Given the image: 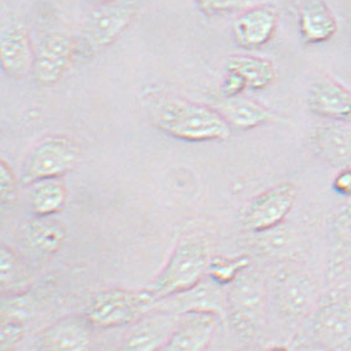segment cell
<instances>
[{
    "instance_id": "cell-1",
    "label": "cell",
    "mask_w": 351,
    "mask_h": 351,
    "mask_svg": "<svg viewBox=\"0 0 351 351\" xmlns=\"http://www.w3.org/2000/svg\"><path fill=\"white\" fill-rule=\"evenodd\" d=\"M156 123L170 137L193 143L225 141L231 136V125L220 112L182 98L164 101L156 111Z\"/></svg>"
},
{
    "instance_id": "cell-2",
    "label": "cell",
    "mask_w": 351,
    "mask_h": 351,
    "mask_svg": "<svg viewBox=\"0 0 351 351\" xmlns=\"http://www.w3.org/2000/svg\"><path fill=\"white\" fill-rule=\"evenodd\" d=\"M210 262V254L204 242L184 239L176 245L163 269L147 289L158 304L162 300L188 292L205 280Z\"/></svg>"
},
{
    "instance_id": "cell-3",
    "label": "cell",
    "mask_w": 351,
    "mask_h": 351,
    "mask_svg": "<svg viewBox=\"0 0 351 351\" xmlns=\"http://www.w3.org/2000/svg\"><path fill=\"white\" fill-rule=\"evenodd\" d=\"M266 304V285L248 267L228 286L226 319L242 338H258L265 328Z\"/></svg>"
},
{
    "instance_id": "cell-4",
    "label": "cell",
    "mask_w": 351,
    "mask_h": 351,
    "mask_svg": "<svg viewBox=\"0 0 351 351\" xmlns=\"http://www.w3.org/2000/svg\"><path fill=\"white\" fill-rule=\"evenodd\" d=\"M158 302L148 289L111 288L96 293L86 308V318L102 329L132 326L156 311Z\"/></svg>"
},
{
    "instance_id": "cell-5",
    "label": "cell",
    "mask_w": 351,
    "mask_h": 351,
    "mask_svg": "<svg viewBox=\"0 0 351 351\" xmlns=\"http://www.w3.org/2000/svg\"><path fill=\"white\" fill-rule=\"evenodd\" d=\"M309 339L326 351H351V293L334 291L309 317Z\"/></svg>"
},
{
    "instance_id": "cell-6",
    "label": "cell",
    "mask_w": 351,
    "mask_h": 351,
    "mask_svg": "<svg viewBox=\"0 0 351 351\" xmlns=\"http://www.w3.org/2000/svg\"><path fill=\"white\" fill-rule=\"evenodd\" d=\"M80 158V145L71 137L58 134L45 138L26 156L21 184L29 186L41 179L62 178L76 168Z\"/></svg>"
},
{
    "instance_id": "cell-7",
    "label": "cell",
    "mask_w": 351,
    "mask_h": 351,
    "mask_svg": "<svg viewBox=\"0 0 351 351\" xmlns=\"http://www.w3.org/2000/svg\"><path fill=\"white\" fill-rule=\"evenodd\" d=\"M295 195V186L289 182L278 184L261 193L241 213L242 228L254 234H263L278 228L292 211Z\"/></svg>"
},
{
    "instance_id": "cell-8",
    "label": "cell",
    "mask_w": 351,
    "mask_h": 351,
    "mask_svg": "<svg viewBox=\"0 0 351 351\" xmlns=\"http://www.w3.org/2000/svg\"><path fill=\"white\" fill-rule=\"evenodd\" d=\"M139 12L137 0H116L99 4L84 29V41L90 51L113 44L130 27Z\"/></svg>"
},
{
    "instance_id": "cell-9",
    "label": "cell",
    "mask_w": 351,
    "mask_h": 351,
    "mask_svg": "<svg viewBox=\"0 0 351 351\" xmlns=\"http://www.w3.org/2000/svg\"><path fill=\"white\" fill-rule=\"evenodd\" d=\"M322 300L315 280L302 271H289L276 285V300L283 318L289 322L309 319Z\"/></svg>"
},
{
    "instance_id": "cell-10",
    "label": "cell",
    "mask_w": 351,
    "mask_h": 351,
    "mask_svg": "<svg viewBox=\"0 0 351 351\" xmlns=\"http://www.w3.org/2000/svg\"><path fill=\"white\" fill-rule=\"evenodd\" d=\"M179 313L158 309L132 324L124 335L121 351H160L176 332Z\"/></svg>"
},
{
    "instance_id": "cell-11",
    "label": "cell",
    "mask_w": 351,
    "mask_h": 351,
    "mask_svg": "<svg viewBox=\"0 0 351 351\" xmlns=\"http://www.w3.org/2000/svg\"><path fill=\"white\" fill-rule=\"evenodd\" d=\"M75 53V43L66 34L52 33L41 40L34 55V78L40 86L51 87L65 76Z\"/></svg>"
},
{
    "instance_id": "cell-12",
    "label": "cell",
    "mask_w": 351,
    "mask_h": 351,
    "mask_svg": "<svg viewBox=\"0 0 351 351\" xmlns=\"http://www.w3.org/2000/svg\"><path fill=\"white\" fill-rule=\"evenodd\" d=\"M92 326L85 314H70L46 326L36 338V351H88Z\"/></svg>"
},
{
    "instance_id": "cell-13",
    "label": "cell",
    "mask_w": 351,
    "mask_h": 351,
    "mask_svg": "<svg viewBox=\"0 0 351 351\" xmlns=\"http://www.w3.org/2000/svg\"><path fill=\"white\" fill-rule=\"evenodd\" d=\"M221 320V317L214 313H184L176 332L160 351L208 350Z\"/></svg>"
},
{
    "instance_id": "cell-14",
    "label": "cell",
    "mask_w": 351,
    "mask_h": 351,
    "mask_svg": "<svg viewBox=\"0 0 351 351\" xmlns=\"http://www.w3.org/2000/svg\"><path fill=\"white\" fill-rule=\"evenodd\" d=\"M160 303L167 304L163 309H169L179 314L214 313L221 317L222 320L226 319L228 314V292L223 291V287L215 283L210 278L202 280L188 292L180 293L171 298L162 300Z\"/></svg>"
},
{
    "instance_id": "cell-15",
    "label": "cell",
    "mask_w": 351,
    "mask_h": 351,
    "mask_svg": "<svg viewBox=\"0 0 351 351\" xmlns=\"http://www.w3.org/2000/svg\"><path fill=\"white\" fill-rule=\"evenodd\" d=\"M278 15L274 8L263 4L242 12L234 20V36L243 49H257L274 38Z\"/></svg>"
},
{
    "instance_id": "cell-16",
    "label": "cell",
    "mask_w": 351,
    "mask_h": 351,
    "mask_svg": "<svg viewBox=\"0 0 351 351\" xmlns=\"http://www.w3.org/2000/svg\"><path fill=\"white\" fill-rule=\"evenodd\" d=\"M32 40L25 27L10 23L3 27L0 39V62L3 70L12 77H23L33 69Z\"/></svg>"
},
{
    "instance_id": "cell-17",
    "label": "cell",
    "mask_w": 351,
    "mask_h": 351,
    "mask_svg": "<svg viewBox=\"0 0 351 351\" xmlns=\"http://www.w3.org/2000/svg\"><path fill=\"white\" fill-rule=\"evenodd\" d=\"M306 104L309 111L319 117L351 119V91L330 78L320 80L311 87Z\"/></svg>"
},
{
    "instance_id": "cell-18",
    "label": "cell",
    "mask_w": 351,
    "mask_h": 351,
    "mask_svg": "<svg viewBox=\"0 0 351 351\" xmlns=\"http://www.w3.org/2000/svg\"><path fill=\"white\" fill-rule=\"evenodd\" d=\"M313 150L324 162L339 169H351V130L323 125L311 137Z\"/></svg>"
},
{
    "instance_id": "cell-19",
    "label": "cell",
    "mask_w": 351,
    "mask_h": 351,
    "mask_svg": "<svg viewBox=\"0 0 351 351\" xmlns=\"http://www.w3.org/2000/svg\"><path fill=\"white\" fill-rule=\"evenodd\" d=\"M300 33L309 44L332 39L337 32V19L324 0H306L300 10Z\"/></svg>"
},
{
    "instance_id": "cell-20",
    "label": "cell",
    "mask_w": 351,
    "mask_h": 351,
    "mask_svg": "<svg viewBox=\"0 0 351 351\" xmlns=\"http://www.w3.org/2000/svg\"><path fill=\"white\" fill-rule=\"evenodd\" d=\"M219 112L230 125L239 130L256 128L272 119V113L265 106L241 96L226 98Z\"/></svg>"
},
{
    "instance_id": "cell-21",
    "label": "cell",
    "mask_w": 351,
    "mask_h": 351,
    "mask_svg": "<svg viewBox=\"0 0 351 351\" xmlns=\"http://www.w3.org/2000/svg\"><path fill=\"white\" fill-rule=\"evenodd\" d=\"M30 206L35 216L46 217L61 213L67 202V189L61 178H49L33 182Z\"/></svg>"
},
{
    "instance_id": "cell-22",
    "label": "cell",
    "mask_w": 351,
    "mask_h": 351,
    "mask_svg": "<svg viewBox=\"0 0 351 351\" xmlns=\"http://www.w3.org/2000/svg\"><path fill=\"white\" fill-rule=\"evenodd\" d=\"M25 236L30 246L40 254H53L64 246L67 232L65 226L52 216H35L26 226Z\"/></svg>"
},
{
    "instance_id": "cell-23",
    "label": "cell",
    "mask_w": 351,
    "mask_h": 351,
    "mask_svg": "<svg viewBox=\"0 0 351 351\" xmlns=\"http://www.w3.org/2000/svg\"><path fill=\"white\" fill-rule=\"evenodd\" d=\"M226 71L234 72L251 90H263L274 84L276 70L271 61L252 55H234L226 65Z\"/></svg>"
},
{
    "instance_id": "cell-24",
    "label": "cell",
    "mask_w": 351,
    "mask_h": 351,
    "mask_svg": "<svg viewBox=\"0 0 351 351\" xmlns=\"http://www.w3.org/2000/svg\"><path fill=\"white\" fill-rule=\"evenodd\" d=\"M250 265L251 261L246 256L236 258L217 257L210 262L208 277L220 286H230L245 269H247Z\"/></svg>"
},
{
    "instance_id": "cell-25",
    "label": "cell",
    "mask_w": 351,
    "mask_h": 351,
    "mask_svg": "<svg viewBox=\"0 0 351 351\" xmlns=\"http://www.w3.org/2000/svg\"><path fill=\"white\" fill-rule=\"evenodd\" d=\"M0 271L1 288L4 292L24 283L19 258L13 250L8 247L7 245H3L0 251Z\"/></svg>"
},
{
    "instance_id": "cell-26",
    "label": "cell",
    "mask_w": 351,
    "mask_h": 351,
    "mask_svg": "<svg viewBox=\"0 0 351 351\" xmlns=\"http://www.w3.org/2000/svg\"><path fill=\"white\" fill-rule=\"evenodd\" d=\"M267 0H196L197 7L206 15L245 12L251 8L266 4Z\"/></svg>"
},
{
    "instance_id": "cell-27",
    "label": "cell",
    "mask_w": 351,
    "mask_h": 351,
    "mask_svg": "<svg viewBox=\"0 0 351 351\" xmlns=\"http://www.w3.org/2000/svg\"><path fill=\"white\" fill-rule=\"evenodd\" d=\"M0 193L3 208L14 206L19 196V180L14 174L12 167L4 159L0 160Z\"/></svg>"
},
{
    "instance_id": "cell-28",
    "label": "cell",
    "mask_w": 351,
    "mask_h": 351,
    "mask_svg": "<svg viewBox=\"0 0 351 351\" xmlns=\"http://www.w3.org/2000/svg\"><path fill=\"white\" fill-rule=\"evenodd\" d=\"M25 326L24 320L14 318L10 315H3L1 320V351H12L20 340L24 338Z\"/></svg>"
},
{
    "instance_id": "cell-29",
    "label": "cell",
    "mask_w": 351,
    "mask_h": 351,
    "mask_svg": "<svg viewBox=\"0 0 351 351\" xmlns=\"http://www.w3.org/2000/svg\"><path fill=\"white\" fill-rule=\"evenodd\" d=\"M332 232L341 243L351 246V202L332 217Z\"/></svg>"
},
{
    "instance_id": "cell-30",
    "label": "cell",
    "mask_w": 351,
    "mask_h": 351,
    "mask_svg": "<svg viewBox=\"0 0 351 351\" xmlns=\"http://www.w3.org/2000/svg\"><path fill=\"white\" fill-rule=\"evenodd\" d=\"M246 88H247V86L239 75H236L234 72L226 71V75H225L221 85V92L223 97H237Z\"/></svg>"
},
{
    "instance_id": "cell-31",
    "label": "cell",
    "mask_w": 351,
    "mask_h": 351,
    "mask_svg": "<svg viewBox=\"0 0 351 351\" xmlns=\"http://www.w3.org/2000/svg\"><path fill=\"white\" fill-rule=\"evenodd\" d=\"M334 189L341 195H351V169H341L334 179Z\"/></svg>"
},
{
    "instance_id": "cell-32",
    "label": "cell",
    "mask_w": 351,
    "mask_h": 351,
    "mask_svg": "<svg viewBox=\"0 0 351 351\" xmlns=\"http://www.w3.org/2000/svg\"><path fill=\"white\" fill-rule=\"evenodd\" d=\"M294 351H326V349H323V348H320L318 345L314 344V343H311V341H308V343H304V344H300L295 348V350Z\"/></svg>"
},
{
    "instance_id": "cell-33",
    "label": "cell",
    "mask_w": 351,
    "mask_h": 351,
    "mask_svg": "<svg viewBox=\"0 0 351 351\" xmlns=\"http://www.w3.org/2000/svg\"><path fill=\"white\" fill-rule=\"evenodd\" d=\"M265 351H291L286 346H283V345H276V346H272V348H269V349H267Z\"/></svg>"
},
{
    "instance_id": "cell-34",
    "label": "cell",
    "mask_w": 351,
    "mask_h": 351,
    "mask_svg": "<svg viewBox=\"0 0 351 351\" xmlns=\"http://www.w3.org/2000/svg\"><path fill=\"white\" fill-rule=\"evenodd\" d=\"M99 4H104V3H111V1H116V0H97Z\"/></svg>"
},
{
    "instance_id": "cell-35",
    "label": "cell",
    "mask_w": 351,
    "mask_h": 351,
    "mask_svg": "<svg viewBox=\"0 0 351 351\" xmlns=\"http://www.w3.org/2000/svg\"><path fill=\"white\" fill-rule=\"evenodd\" d=\"M240 351H258V350H256V349H243V350H240Z\"/></svg>"
}]
</instances>
